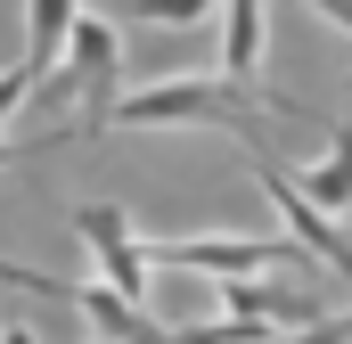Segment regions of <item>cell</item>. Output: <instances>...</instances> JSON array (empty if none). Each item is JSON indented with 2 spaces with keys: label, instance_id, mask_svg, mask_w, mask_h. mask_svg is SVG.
Returning a JSON list of instances; mask_svg holds the SVG:
<instances>
[{
  "label": "cell",
  "instance_id": "1",
  "mask_svg": "<svg viewBox=\"0 0 352 344\" xmlns=\"http://www.w3.org/2000/svg\"><path fill=\"white\" fill-rule=\"evenodd\" d=\"M263 115H311L303 98H270V90H246V83H221V74H180V83H148L131 90V98H115V115L107 123H123V131H164V123H221V131H238V140H254V123Z\"/></svg>",
  "mask_w": 352,
  "mask_h": 344
},
{
  "label": "cell",
  "instance_id": "2",
  "mask_svg": "<svg viewBox=\"0 0 352 344\" xmlns=\"http://www.w3.org/2000/svg\"><path fill=\"white\" fill-rule=\"evenodd\" d=\"M123 41H115V25L107 17H74V33H66V58H58V98H74L82 115H74V131H107V115H115V98H123Z\"/></svg>",
  "mask_w": 352,
  "mask_h": 344
},
{
  "label": "cell",
  "instance_id": "3",
  "mask_svg": "<svg viewBox=\"0 0 352 344\" xmlns=\"http://www.w3.org/2000/svg\"><path fill=\"white\" fill-rule=\"evenodd\" d=\"M156 262H180V270H205V279H270V270H287L295 255V238L278 230V238H156L148 246V270Z\"/></svg>",
  "mask_w": 352,
  "mask_h": 344
},
{
  "label": "cell",
  "instance_id": "4",
  "mask_svg": "<svg viewBox=\"0 0 352 344\" xmlns=\"http://www.w3.org/2000/svg\"><path fill=\"white\" fill-rule=\"evenodd\" d=\"M74 238L90 246L98 287H107V295H123V303H140V295H148V238L131 230V213H123V205H74Z\"/></svg>",
  "mask_w": 352,
  "mask_h": 344
},
{
  "label": "cell",
  "instance_id": "5",
  "mask_svg": "<svg viewBox=\"0 0 352 344\" xmlns=\"http://www.w3.org/2000/svg\"><path fill=\"white\" fill-rule=\"evenodd\" d=\"M246 156H254V180L270 189V205H278V222H287L295 255H320V262L352 287V238L320 213V205H311V197H303V189H295V180H287V172H278V156H270V148H254V140H246Z\"/></svg>",
  "mask_w": 352,
  "mask_h": 344
},
{
  "label": "cell",
  "instance_id": "6",
  "mask_svg": "<svg viewBox=\"0 0 352 344\" xmlns=\"http://www.w3.org/2000/svg\"><path fill=\"white\" fill-rule=\"evenodd\" d=\"M74 17H82L74 0H25V58H16V66L33 74V90L50 83V66L66 58V33H74Z\"/></svg>",
  "mask_w": 352,
  "mask_h": 344
},
{
  "label": "cell",
  "instance_id": "7",
  "mask_svg": "<svg viewBox=\"0 0 352 344\" xmlns=\"http://www.w3.org/2000/svg\"><path fill=\"white\" fill-rule=\"evenodd\" d=\"M254 66H263V0H221V83L254 90Z\"/></svg>",
  "mask_w": 352,
  "mask_h": 344
},
{
  "label": "cell",
  "instance_id": "8",
  "mask_svg": "<svg viewBox=\"0 0 352 344\" xmlns=\"http://www.w3.org/2000/svg\"><path fill=\"white\" fill-rule=\"evenodd\" d=\"M287 180H295V189H303V197H311V205L336 222V213L352 205V123H336V148H328L311 172H287Z\"/></svg>",
  "mask_w": 352,
  "mask_h": 344
},
{
  "label": "cell",
  "instance_id": "9",
  "mask_svg": "<svg viewBox=\"0 0 352 344\" xmlns=\"http://www.w3.org/2000/svg\"><path fill=\"white\" fill-rule=\"evenodd\" d=\"M74 312H82L98 336H115V344H156V336H164L140 303H123V295H107V287H74Z\"/></svg>",
  "mask_w": 352,
  "mask_h": 344
},
{
  "label": "cell",
  "instance_id": "10",
  "mask_svg": "<svg viewBox=\"0 0 352 344\" xmlns=\"http://www.w3.org/2000/svg\"><path fill=\"white\" fill-rule=\"evenodd\" d=\"M140 25H197V17H213L221 0H123Z\"/></svg>",
  "mask_w": 352,
  "mask_h": 344
},
{
  "label": "cell",
  "instance_id": "11",
  "mask_svg": "<svg viewBox=\"0 0 352 344\" xmlns=\"http://www.w3.org/2000/svg\"><path fill=\"white\" fill-rule=\"evenodd\" d=\"M278 344H352V312L344 320H311V328H295V336H278Z\"/></svg>",
  "mask_w": 352,
  "mask_h": 344
},
{
  "label": "cell",
  "instance_id": "12",
  "mask_svg": "<svg viewBox=\"0 0 352 344\" xmlns=\"http://www.w3.org/2000/svg\"><path fill=\"white\" fill-rule=\"evenodd\" d=\"M25 90H33V74H25V66H8V74H0V123L16 115V98H25Z\"/></svg>",
  "mask_w": 352,
  "mask_h": 344
},
{
  "label": "cell",
  "instance_id": "13",
  "mask_svg": "<svg viewBox=\"0 0 352 344\" xmlns=\"http://www.w3.org/2000/svg\"><path fill=\"white\" fill-rule=\"evenodd\" d=\"M50 140H66V131H41V140H0V164H16V156H33V148H50Z\"/></svg>",
  "mask_w": 352,
  "mask_h": 344
},
{
  "label": "cell",
  "instance_id": "14",
  "mask_svg": "<svg viewBox=\"0 0 352 344\" xmlns=\"http://www.w3.org/2000/svg\"><path fill=\"white\" fill-rule=\"evenodd\" d=\"M311 17H328V25H344V33H352V0H311Z\"/></svg>",
  "mask_w": 352,
  "mask_h": 344
},
{
  "label": "cell",
  "instance_id": "15",
  "mask_svg": "<svg viewBox=\"0 0 352 344\" xmlns=\"http://www.w3.org/2000/svg\"><path fill=\"white\" fill-rule=\"evenodd\" d=\"M0 344H33V328H0Z\"/></svg>",
  "mask_w": 352,
  "mask_h": 344
}]
</instances>
